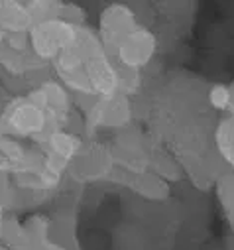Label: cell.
<instances>
[{"mask_svg":"<svg viewBox=\"0 0 234 250\" xmlns=\"http://www.w3.org/2000/svg\"><path fill=\"white\" fill-rule=\"evenodd\" d=\"M53 250H63V248H53Z\"/></svg>","mask_w":234,"mask_h":250,"instance_id":"obj_15","label":"cell"},{"mask_svg":"<svg viewBox=\"0 0 234 250\" xmlns=\"http://www.w3.org/2000/svg\"><path fill=\"white\" fill-rule=\"evenodd\" d=\"M207 99H209V104L220 112H228L230 110V89L228 85H213L207 93Z\"/></svg>","mask_w":234,"mask_h":250,"instance_id":"obj_10","label":"cell"},{"mask_svg":"<svg viewBox=\"0 0 234 250\" xmlns=\"http://www.w3.org/2000/svg\"><path fill=\"white\" fill-rule=\"evenodd\" d=\"M216 197H218L222 215L226 219V225L230 229V234L234 236V171H226L218 177Z\"/></svg>","mask_w":234,"mask_h":250,"instance_id":"obj_9","label":"cell"},{"mask_svg":"<svg viewBox=\"0 0 234 250\" xmlns=\"http://www.w3.org/2000/svg\"><path fill=\"white\" fill-rule=\"evenodd\" d=\"M49 240L55 248L79 250L75 219L71 215H57V217L49 219Z\"/></svg>","mask_w":234,"mask_h":250,"instance_id":"obj_7","label":"cell"},{"mask_svg":"<svg viewBox=\"0 0 234 250\" xmlns=\"http://www.w3.org/2000/svg\"><path fill=\"white\" fill-rule=\"evenodd\" d=\"M4 217H6V211L0 209V242H2V225H4Z\"/></svg>","mask_w":234,"mask_h":250,"instance_id":"obj_12","label":"cell"},{"mask_svg":"<svg viewBox=\"0 0 234 250\" xmlns=\"http://www.w3.org/2000/svg\"><path fill=\"white\" fill-rule=\"evenodd\" d=\"M81 22H73L69 18H49L39 22L30 34V49L39 61H51L73 45L79 36Z\"/></svg>","mask_w":234,"mask_h":250,"instance_id":"obj_2","label":"cell"},{"mask_svg":"<svg viewBox=\"0 0 234 250\" xmlns=\"http://www.w3.org/2000/svg\"><path fill=\"white\" fill-rule=\"evenodd\" d=\"M0 126L2 130L18 140L30 138V140H41L51 130L49 116L41 108L39 103H36L30 93L26 97H14L8 99L2 116H0Z\"/></svg>","mask_w":234,"mask_h":250,"instance_id":"obj_1","label":"cell"},{"mask_svg":"<svg viewBox=\"0 0 234 250\" xmlns=\"http://www.w3.org/2000/svg\"><path fill=\"white\" fill-rule=\"evenodd\" d=\"M216 152L222 162L234 171V116H224L214 132Z\"/></svg>","mask_w":234,"mask_h":250,"instance_id":"obj_8","label":"cell"},{"mask_svg":"<svg viewBox=\"0 0 234 250\" xmlns=\"http://www.w3.org/2000/svg\"><path fill=\"white\" fill-rule=\"evenodd\" d=\"M112 166L110 154L100 146H81L69 164L71 175L81 181H93L102 177Z\"/></svg>","mask_w":234,"mask_h":250,"instance_id":"obj_6","label":"cell"},{"mask_svg":"<svg viewBox=\"0 0 234 250\" xmlns=\"http://www.w3.org/2000/svg\"><path fill=\"white\" fill-rule=\"evenodd\" d=\"M136 26H138V18L134 10H130L126 4H110L98 16L97 36L104 51L112 57Z\"/></svg>","mask_w":234,"mask_h":250,"instance_id":"obj_4","label":"cell"},{"mask_svg":"<svg viewBox=\"0 0 234 250\" xmlns=\"http://www.w3.org/2000/svg\"><path fill=\"white\" fill-rule=\"evenodd\" d=\"M230 89V110H228V116H234V81L228 85Z\"/></svg>","mask_w":234,"mask_h":250,"instance_id":"obj_11","label":"cell"},{"mask_svg":"<svg viewBox=\"0 0 234 250\" xmlns=\"http://www.w3.org/2000/svg\"><path fill=\"white\" fill-rule=\"evenodd\" d=\"M156 49H157L156 34L152 30H148L146 26L138 24L126 36V40L120 43V47L116 49L112 59H114V63L120 65L122 69L136 73L154 59Z\"/></svg>","mask_w":234,"mask_h":250,"instance_id":"obj_5","label":"cell"},{"mask_svg":"<svg viewBox=\"0 0 234 250\" xmlns=\"http://www.w3.org/2000/svg\"><path fill=\"white\" fill-rule=\"evenodd\" d=\"M0 250H10V248H6V246H2V244H0Z\"/></svg>","mask_w":234,"mask_h":250,"instance_id":"obj_14","label":"cell"},{"mask_svg":"<svg viewBox=\"0 0 234 250\" xmlns=\"http://www.w3.org/2000/svg\"><path fill=\"white\" fill-rule=\"evenodd\" d=\"M63 4L57 2H20L6 0L0 2V26L8 34L28 36L39 22L49 18H65L61 14Z\"/></svg>","mask_w":234,"mask_h":250,"instance_id":"obj_3","label":"cell"},{"mask_svg":"<svg viewBox=\"0 0 234 250\" xmlns=\"http://www.w3.org/2000/svg\"><path fill=\"white\" fill-rule=\"evenodd\" d=\"M6 103H8V99L0 93V116H2V110H4V106H6Z\"/></svg>","mask_w":234,"mask_h":250,"instance_id":"obj_13","label":"cell"}]
</instances>
